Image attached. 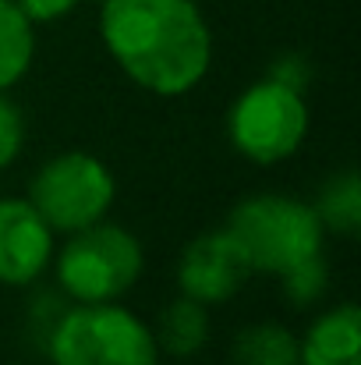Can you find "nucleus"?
Here are the masks:
<instances>
[{
	"instance_id": "f257e3e1",
	"label": "nucleus",
	"mask_w": 361,
	"mask_h": 365,
	"mask_svg": "<svg viewBox=\"0 0 361 365\" xmlns=\"http://www.w3.org/2000/svg\"><path fill=\"white\" fill-rule=\"evenodd\" d=\"M100 36L145 93L184 96L213 64V36L195 0H103Z\"/></svg>"
},
{
	"instance_id": "f03ea898",
	"label": "nucleus",
	"mask_w": 361,
	"mask_h": 365,
	"mask_svg": "<svg viewBox=\"0 0 361 365\" xmlns=\"http://www.w3.org/2000/svg\"><path fill=\"white\" fill-rule=\"evenodd\" d=\"M53 365H159L152 327L117 302L64 305L46 330Z\"/></svg>"
},
{
	"instance_id": "7ed1b4c3",
	"label": "nucleus",
	"mask_w": 361,
	"mask_h": 365,
	"mask_svg": "<svg viewBox=\"0 0 361 365\" xmlns=\"http://www.w3.org/2000/svg\"><path fill=\"white\" fill-rule=\"evenodd\" d=\"M145 269L142 242L107 217L71 231L61 252H53V273L61 291L71 302L93 305V302H117L127 294Z\"/></svg>"
},
{
	"instance_id": "20e7f679",
	"label": "nucleus",
	"mask_w": 361,
	"mask_h": 365,
	"mask_svg": "<svg viewBox=\"0 0 361 365\" xmlns=\"http://www.w3.org/2000/svg\"><path fill=\"white\" fill-rule=\"evenodd\" d=\"M251 273H283L287 266L323 252L326 227L312 202L291 195H251L234 206L227 227Z\"/></svg>"
},
{
	"instance_id": "39448f33",
	"label": "nucleus",
	"mask_w": 361,
	"mask_h": 365,
	"mask_svg": "<svg viewBox=\"0 0 361 365\" xmlns=\"http://www.w3.org/2000/svg\"><path fill=\"white\" fill-rule=\"evenodd\" d=\"M114 199H117V181L110 167L85 149L57 153L36 170L28 185V202L50 224L53 235L57 231L71 235L103 220Z\"/></svg>"
},
{
	"instance_id": "423d86ee",
	"label": "nucleus",
	"mask_w": 361,
	"mask_h": 365,
	"mask_svg": "<svg viewBox=\"0 0 361 365\" xmlns=\"http://www.w3.org/2000/svg\"><path fill=\"white\" fill-rule=\"evenodd\" d=\"M227 131L244 160L273 167V163L294 156L308 135L305 93L266 75L262 82L248 86L234 100V107L227 114Z\"/></svg>"
},
{
	"instance_id": "0eeeda50",
	"label": "nucleus",
	"mask_w": 361,
	"mask_h": 365,
	"mask_svg": "<svg viewBox=\"0 0 361 365\" xmlns=\"http://www.w3.org/2000/svg\"><path fill=\"white\" fill-rule=\"evenodd\" d=\"M248 277H251V266L227 231H209L192 245H184L181 262H177L181 294L202 302L206 309L231 302Z\"/></svg>"
},
{
	"instance_id": "6e6552de",
	"label": "nucleus",
	"mask_w": 361,
	"mask_h": 365,
	"mask_svg": "<svg viewBox=\"0 0 361 365\" xmlns=\"http://www.w3.org/2000/svg\"><path fill=\"white\" fill-rule=\"evenodd\" d=\"M53 252V231L28 199H0V284H36L50 269Z\"/></svg>"
},
{
	"instance_id": "1a4fd4ad",
	"label": "nucleus",
	"mask_w": 361,
	"mask_h": 365,
	"mask_svg": "<svg viewBox=\"0 0 361 365\" xmlns=\"http://www.w3.org/2000/svg\"><path fill=\"white\" fill-rule=\"evenodd\" d=\"M361 312L355 302L326 309L305 337H298V365H361Z\"/></svg>"
},
{
	"instance_id": "9d476101",
	"label": "nucleus",
	"mask_w": 361,
	"mask_h": 365,
	"mask_svg": "<svg viewBox=\"0 0 361 365\" xmlns=\"http://www.w3.org/2000/svg\"><path fill=\"white\" fill-rule=\"evenodd\" d=\"M152 337H156L159 355H170V359L199 355L206 348V341H209V312H206V305L188 298V294H177L174 302H167L159 309Z\"/></svg>"
},
{
	"instance_id": "9b49d317",
	"label": "nucleus",
	"mask_w": 361,
	"mask_h": 365,
	"mask_svg": "<svg viewBox=\"0 0 361 365\" xmlns=\"http://www.w3.org/2000/svg\"><path fill=\"white\" fill-rule=\"evenodd\" d=\"M36 57V25L14 0H0V89L18 86Z\"/></svg>"
},
{
	"instance_id": "f8f14e48",
	"label": "nucleus",
	"mask_w": 361,
	"mask_h": 365,
	"mask_svg": "<svg viewBox=\"0 0 361 365\" xmlns=\"http://www.w3.org/2000/svg\"><path fill=\"white\" fill-rule=\"evenodd\" d=\"M234 365H298V334L283 323L244 327L231 348Z\"/></svg>"
},
{
	"instance_id": "ddd939ff",
	"label": "nucleus",
	"mask_w": 361,
	"mask_h": 365,
	"mask_svg": "<svg viewBox=\"0 0 361 365\" xmlns=\"http://www.w3.org/2000/svg\"><path fill=\"white\" fill-rule=\"evenodd\" d=\"M323 227L326 231H337V235H358L361 231V181L355 170H340L333 174L319 199L312 202Z\"/></svg>"
},
{
	"instance_id": "4468645a",
	"label": "nucleus",
	"mask_w": 361,
	"mask_h": 365,
	"mask_svg": "<svg viewBox=\"0 0 361 365\" xmlns=\"http://www.w3.org/2000/svg\"><path fill=\"white\" fill-rule=\"evenodd\" d=\"M280 280H283L287 298H291L298 309H305V305H315V302L326 294V287H330V266H326L323 252H315V255H308V259L287 266V269L280 273Z\"/></svg>"
},
{
	"instance_id": "2eb2a0df",
	"label": "nucleus",
	"mask_w": 361,
	"mask_h": 365,
	"mask_svg": "<svg viewBox=\"0 0 361 365\" xmlns=\"http://www.w3.org/2000/svg\"><path fill=\"white\" fill-rule=\"evenodd\" d=\"M21 145H25V118H21V107L7 96V89H0V170L18 160Z\"/></svg>"
},
{
	"instance_id": "dca6fc26",
	"label": "nucleus",
	"mask_w": 361,
	"mask_h": 365,
	"mask_svg": "<svg viewBox=\"0 0 361 365\" xmlns=\"http://www.w3.org/2000/svg\"><path fill=\"white\" fill-rule=\"evenodd\" d=\"M312 68H308V61L305 57H298V53H291V57H280L273 68H269V78H276V82H283V86H291V89H298V93H305V86H308V75Z\"/></svg>"
},
{
	"instance_id": "f3484780",
	"label": "nucleus",
	"mask_w": 361,
	"mask_h": 365,
	"mask_svg": "<svg viewBox=\"0 0 361 365\" xmlns=\"http://www.w3.org/2000/svg\"><path fill=\"white\" fill-rule=\"evenodd\" d=\"M18 4V11L32 21V25H43V21H57V18H64L78 0H14Z\"/></svg>"
}]
</instances>
